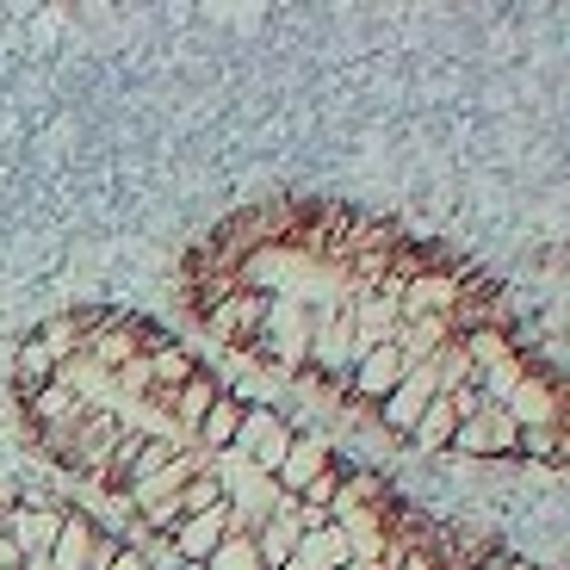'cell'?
Masks as SVG:
<instances>
[{
    "label": "cell",
    "mask_w": 570,
    "mask_h": 570,
    "mask_svg": "<svg viewBox=\"0 0 570 570\" xmlns=\"http://www.w3.org/2000/svg\"><path fill=\"white\" fill-rule=\"evenodd\" d=\"M7 397L31 453L168 570H546L236 391L142 311H50L19 335Z\"/></svg>",
    "instance_id": "cell-1"
},
{
    "label": "cell",
    "mask_w": 570,
    "mask_h": 570,
    "mask_svg": "<svg viewBox=\"0 0 570 570\" xmlns=\"http://www.w3.org/2000/svg\"><path fill=\"white\" fill-rule=\"evenodd\" d=\"M0 570H168L87 502L0 484Z\"/></svg>",
    "instance_id": "cell-3"
},
{
    "label": "cell",
    "mask_w": 570,
    "mask_h": 570,
    "mask_svg": "<svg viewBox=\"0 0 570 570\" xmlns=\"http://www.w3.org/2000/svg\"><path fill=\"white\" fill-rule=\"evenodd\" d=\"M212 347L273 372L391 446L453 465L570 459V391L490 267L403 217L316 193L255 199L174 261Z\"/></svg>",
    "instance_id": "cell-2"
}]
</instances>
